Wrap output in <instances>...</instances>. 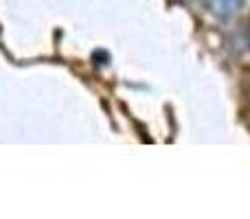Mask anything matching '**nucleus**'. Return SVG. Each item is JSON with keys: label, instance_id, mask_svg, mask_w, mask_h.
<instances>
[{"label": "nucleus", "instance_id": "obj_2", "mask_svg": "<svg viewBox=\"0 0 250 219\" xmlns=\"http://www.w3.org/2000/svg\"><path fill=\"white\" fill-rule=\"evenodd\" d=\"M244 42H246V46L250 48V22L246 24V29H244Z\"/></svg>", "mask_w": 250, "mask_h": 219}, {"label": "nucleus", "instance_id": "obj_1", "mask_svg": "<svg viewBox=\"0 0 250 219\" xmlns=\"http://www.w3.org/2000/svg\"><path fill=\"white\" fill-rule=\"evenodd\" d=\"M239 4H242V0H208V9H211L217 18H222V20L233 16Z\"/></svg>", "mask_w": 250, "mask_h": 219}]
</instances>
